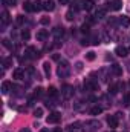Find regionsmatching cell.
Segmentation results:
<instances>
[{
	"label": "cell",
	"mask_w": 130,
	"mask_h": 132,
	"mask_svg": "<svg viewBox=\"0 0 130 132\" xmlns=\"http://www.w3.org/2000/svg\"><path fill=\"white\" fill-rule=\"evenodd\" d=\"M118 91H119V85H112V86L109 88V92H110V94H113V95H115V94H118Z\"/></svg>",
	"instance_id": "cell-19"
},
{
	"label": "cell",
	"mask_w": 130,
	"mask_h": 132,
	"mask_svg": "<svg viewBox=\"0 0 130 132\" xmlns=\"http://www.w3.org/2000/svg\"><path fill=\"white\" fill-rule=\"evenodd\" d=\"M103 112V108L101 106H94V108H90V115H99Z\"/></svg>",
	"instance_id": "cell-17"
},
{
	"label": "cell",
	"mask_w": 130,
	"mask_h": 132,
	"mask_svg": "<svg viewBox=\"0 0 130 132\" xmlns=\"http://www.w3.org/2000/svg\"><path fill=\"white\" fill-rule=\"evenodd\" d=\"M57 72H58L60 77H66V75L69 74V63L64 62V60L60 62V66H58V71H57Z\"/></svg>",
	"instance_id": "cell-3"
},
{
	"label": "cell",
	"mask_w": 130,
	"mask_h": 132,
	"mask_svg": "<svg viewBox=\"0 0 130 132\" xmlns=\"http://www.w3.org/2000/svg\"><path fill=\"white\" fill-rule=\"evenodd\" d=\"M109 8L112 11H119L123 8V3H121V0H110L109 2Z\"/></svg>",
	"instance_id": "cell-5"
},
{
	"label": "cell",
	"mask_w": 130,
	"mask_h": 132,
	"mask_svg": "<svg viewBox=\"0 0 130 132\" xmlns=\"http://www.w3.org/2000/svg\"><path fill=\"white\" fill-rule=\"evenodd\" d=\"M129 52H130V49H129Z\"/></svg>",
	"instance_id": "cell-41"
},
{
	"label": "cell",
	"mask_w": 130,
	"mask_h": 132,
	"mask_svg": "<svg viewBox=\"0 0 130 132\" xmlns=\"http://www.w3.org/2000/svg\"><path fill=\"white\" fill-rule=\"evenodd\" d=\"M2 43H3V46H5V48H8V49H11V51H12V45H11V42H9L8 38H3V40H2Z\"/></svg>",
	"instance_id": "cell-25"
},
{
	"label": "cell",
	"mask_w": 130,
	"mask_h": 132,
	"mask_svg": "<svg viewBox=\"0 0 130 132\" xmlns=\"http://www.w3.org/2000/svg\"><path fill=\"white\" fill-rule=\"evenodd\" d=\"M61 94H63V97H64L66 100H70L73 97V88H72L70 85H64L63 89H61Z\"/></svg>",
	"instance_id": "cell-4"
},
{
	"label": "cell",
	"mask_w": 130,
	"mask_h": 132,
	"mask_svg": "<svg viewBox=\"0 0 130 132\" xmlns=\"http://www.w3.org/2000/svg\"><path fill=\"white\" fill-rule=\"evenodd\" d=\"M2 23L3 25H8L9 23V14H8V11H3L2 12Z\"/></svg>",
	"instance_id": "cell-18"
},
{
	"label": "cell",
	"mask_w": 130,
	"mask_h": 132,
	"mask_svg": "<svg viewBox=\"0 0 130 132\" xmlns=\"http://www.w3.org/2000/svg\"><path fill=\"white\" fill-rule=\"evenodd\" d=\"M52 60L58 62V60H60V55H58V54H54V55H52Z\"/></svg>",
	"instance_id": "cell-35"
},
{
	"label": "cell",
	"mask_w": 130,
	"mask_h": 132,
	"mask_svg": "<svg viewBox=\"0 0 130 132\" xmlns=\"http://www.w3.org/2000/svg\"><path fill=\"white\" fill-rule=\"evenodd\" d=\"M119 23H121L124 28H129V26H130V17H127V15H123V17L119 19Z\"/></svg>",
	"instance_id": "cell-15"
},
{
	"label": "cell",
	"mask_w": 130,
	"mask_h": 132,
	"mask_svg": "<svg viewBox=\"0 0 130 132\" xmlns=\"http://www.w3.org/2000/svg\"><path fill=\"white\" fill-rule=\"evenodd\" d=\"M81 8H83V9H86V11H90V9L94 8V0H83Z\"/></svg>",
	"instance_id": "cell-12"
},
{
	"label": "cell",
	"mask_w": 130,
	"mask_h": 132,
	"mask_svg": "<svg viewBox=\"0 0 130 132\" xmlns=\"http://www.w3.org/2000/svg\"><path fill=\"white\" fill-rule=\"evenodd\" d=\"M41 54L34 48V46H28L26 48V51H25V57H28V59H38Z\"/></svg>",
	"instance_id": "cell-2"
},
{
	"label": "cell",
	"mask_w": 130,
	"mask_h": 132,
	"mask_svg": "<svg viewBox=\"0 0 130 132\" xmlns=\"http://www.w3.org/2000/svg\"><path fill=\"white\" fill-rule=\"evenodd\" d=\"M60 120H61V114H60V112H51V114L48 115V118H46L48 125H57Z\"/></svg>",
	"instance_id": "cell-1"
},
{
	"label": "cell",
	"mask_w": 130,
	"mask_h": 132,
	"mask_svg": "<svg viewBox=\"0 0 130 132\" xmlns=\"http://www.w3.org/2000/svg\"><path fill=\"white\" fill-rule=\"evenodd\" d=\"M43 94V89L41 88H38V89H35V92H34V97H40Z\"/></svg>",
	"instance_id": "cell-34"
},
{
	"label": "cell",
	"mask_w": 130,
	"mask_h": 132,
	"mask_svg": "<svg viewBox=\"0 0 130 132\" xmlns=\"http://www.w3.org/2000/svg\"><path fill=\"white\" fill-rule=\"evenodd\" d=\"M77 71H81V69H83V63H77Z\"/></svg>",
	"instance_id": "cell-36"
},
{
	"label": "cell",
	"mask_w": 130,
	"mask_h": 132,
	"mask_svg": "<svg viewBox=\"0 0 130 132\" xmlns=\"http://www.w3.org/2000/svg\"><path fill=\"white\" fill-rule=\"evenodd\" d=\"M2 3H3V5H6V6H15L17 0H2Z\"/></svg>",
	"instance_id": "cell-26"
},
{
	"label": "cell",
	"mask_w": 130,
	"mask_h": 132,
	"mask_svg": "<svg viewBox=\"0 0 130 132\" xmlns=\"http://www.w3.org/2000/svg\"><path fill=\"white\" fill-rule=\"evenodd\" d=\"M127 52H129V49H126L124 46H118V48L115 49V54H116L118 57H126Z\"/></svg>",
	"instance_id": "cell-10"
},
{
	"label": "cell",
	"mask_w": 130,
	"mask_h": 132,
	"mask_svg": "<svg viewBox=\"0 0 130 132\" xmlns=\"http://www.w3.org/2000/svg\"><path fill=\"white\" fill-rule=\"evenodd\" d=\"M12 78H15V80H23V78H25V71H23L22 68L14 69V72H12Z\"/></svg>",
	"instance_id": "cell-7"
},
{
	"label": "cell",
	"mask_w": 130,
	"mask_h": 132,
	"mask_svg": "<svg viewBox=\"0 0 130 132\" xmlns=\"http://www.w3.org/2000/svg\"><path fill=\"white\" fill-rule=\"evenodd\" d=\"M66 19H67L69 22H72V20H73V11H67V12H66Z\"/></svg>",
	"instance_id": "cell-29"
},
{
	"label": "cell",
	"mask_w": 130,
	"mask_h": 132,
	"mask_svg": "<svg viewBox=\"0 0 130 132\" xmlns=\"http://www.w3.org/2000/svg\"><path fill=\"white\" fill-rule=\"evenodd\" d=\"M43 69H44V74H46V75H49V74H51V66H49V63H48V62L43 65Z\"/></svg>",
	"instance_id": "cell-27"
},
{
	"label": "cell",
	"mask_w": 130,
	"mask_h": 132,
	"mask_svg": "<svg viewBox=\"0 0 130 132\" xmlns=\"http://www.w3.org/2000/svg\"><path fill=\"white\" fill-rule=\"evenodd\" d=\"M40 132H49V131H48V129L44 128V129H41V131H40Z\"/></svg>",
	"instance_id": "cell-40"
},
{
	"label": "cell",
	"mask_w": 130,
	"mask_h": 132,
	"mask_svg": "<svg viewBox=\"0 0 130 132\" xmlns=\"http://www.w3.org/2000/svg\"><path fill=\"white\" fill-rule=\"evenodd\" d=\"M48 35H49V32H48L46 29H40V31L37 32V40H38V42H43V40L48 38Z\"/></svg>",
	"instance_id": "cell-11"
},
{
	"label": "cell",
	"mask_w": 130,
	"mask_h": 132,
	"mask_svg": "<svg viewBox=\"0 0 130 132\" xmlns=\"http://www.w3.org/2000/svg\"><path fill=\"white\" fill-rule=\"evenodd\" d=\"M43 9H44V11H54V9H55V3H54L52 0H46V2L43 3Z\"/></svg>",
	"instance_id": "cell-9"
},
{
	"label": "cell",
	"mask_w": 130,
	"mask_h": 132,
	"mask_svg": "<svg viewBox=\"0 0 130 132\" xmlns=\"http://www.w3.org/2000/svg\"><path fill=\"white\" fill-rule=\"evenodd\" d=\"M52 34L55 35V38H60V37H63V34H64V28H60V26H57V28L52 31Z\"/></svg>",
	"instance_id": "cell-14"
},
{
	"label": "cell",
	"mask_w": 130,
	"mask_h": 132,
	"mask_svg": "<svg viewBox=\"0 0 130 132\" xmlns=\"http://www.w3.org/2000/svg\"><path fill=\"white\" fill-rule=\"evenodd\" d=\"M11 89H12V83H9V81H3V83H2V94H3V95L9 94Z\"/></svg>",
	"instance_id": "cell-8"
},
{
	"label": "cell",
	"mask_w": 130,
	"mask_h": 132,
	"mask_svg": "<svg viewBox=\"0 0 130 132\" xmlns=\"http://www.w3.org/2000/svg\"><path fill=\"white\" fill-rule=\"evenodd\" d=\"M81 32H84V34H89V25H86V23H84V25L81 26Z\"/></svg>",
	"instance_id": "cell-32"
},
{
	"label": "cell",
	"mask_w": 130,
	"mask_h": 132,
	"mask_svg": "<svg viewBox=\"0 0 130 132\" xmlns=\"http://www.w3.org/2000/svg\"><path fill=\"white\" fill-rule=\"evenodd\" d=\"M49 22H51V20H49V17H43V19L40 20V23H41V25H49Z\"/></svg>",
	"instance_id": "cell-33"
},
{
	"label": "cell",
	"mask_w": 130,
	"mask_h": 132,
	"mask_svg": "<svg viewBox=\"0 0 130 132\" xmlns=\"http://www.w3.org/2000/svg\"><path fill=\"white\" fill-rule=\"evenodd\" d=\"M34 117H35V118H41V117H43V108H37V109L34 111Z\"/></svg>",
	"instance_id": "cell-21"
},
{
	"label": "cell",
	"mask_w": 130,
	"mask_h": 132,
	"mask_svg": "<svg viewBox=\"0 0 130 132\" xmlns=\"http://www.w3.org/2000/svg\"><path fill=\"white\" fill-rule=\"evenodd\" d=\"M48 94H49V97H57V94H58V92H57V88H55V86H51V88L48 89Z\"/></svg>",
	"instance_id": "cell-20"
},
{
	"label": "cell",
	"mask_w": 130,
	"mask_h": 132,
	"mask_svg": "<svg viewBox=\"0 0 130 132\" xmlns=\"http://www.w3.org/2000/svg\"><path fill=\"white\" fill-rule=\"evenodd\" d=\"M11 65H12V59H11V57H8V59H5V60H3V68H5V69H6V68H9Z\"/></svg>",
	"instance_id": "cell-24"
},
{
	"label": "cell",
	"mask_w": 130,
	"mask_h": 132,
	"mask_svg": "<svg viewBox=\"0 0 130 132\" xmlns=\"http://www.w3.org/2000/svg\"><path fill=\"white\" fill-rule=\"evenodd\" d=\"M110 69H112V72H113L115 75H118V77L123 75V68H121L119 65H112L110 66Z\"/></svg>",
	"instance_id": "cell-13"
},
{
	"label": "cell",
	"mask_w": 130,
	"mask_h": 132,
	"mask_svg": "<svg viewBox=\"0 0 130 132\" xmlns=\"http://www.w3.org/2000/svg\"><path fill=\"white\" fill-rule=\"evenodd\" d=\"M23 8H25V11H28V12H35V8H34V3H31V2H25V5H23Z\"/></svg>",
	"instance_id": "cell-16"
},
{
	"label": "cell",
	"mask_w": 130,
	"mask_h": 132,
	"mask_svg": "<svg viewBox=\"0 0 130 132\" xmlns=\"http://www.w3.org/2000/svg\"><path fill=\"white\" fill-rule=\"evenodd\" d=\"M25 20H26V19H25L23 15H17V19H15L17 25H23V23H25Z\"/></svg>",
	"instance_id": "cell-28"
},
{
	"label": "cell",
	"mask_w": 130,
	"mask_h": 132,
	"mask_svg": "<svg viewBox=\"0 0 130 132\" xmlns=\"http://www.w3.org/2000/svg\"><path fill=\"white\" fill-rule=\"evenodd\" d=\"M95 57H97V55H95V52H94V51H90V52H87V54H86V60H89V62H94V60H95Z\"/></svg>",
	"instance_id": "cell-23"
},
{
	"label": "cell",
	"mask_w": 130,
	"mask_h": 132,
	"mask_svg": "<svg viewBox=\"0 0 130 132\" xmlns=\"http://www.w3.org/2000/svg\"><path fill=\"white\" fill-rule=\"evenodd\" d=\"M60 3L61 5H66V3H69V0H60Z\"/></svg>",
	"instance_id": "cell-37"
},
{
	"label": "cell",
	"mask_w": 130,
	"mask_h": 132,
	"mask_svg": "<svg viewBox=\"0 0 130 132\" xmlns=\"http://www.w3.org/2000/svg\"><path fill=\"white\" fill-rule=\"evenodd\" d=\"M20 132H31V131H29V129H26V128H25V129H20Z\"/></svg>",
	"instance_id": "cell-38"
},
{
	"label": "cell",
	"mask_w": 130,
	"mask_h": 132,
	"mask_svg": "<svg viewBox=\"0 0 130 132\" xmlns=\"http://www.w3.org/2000/svg\"><path fill=\"white\" fill-rule=\"evenodd\" d=\"M29 37H31L29 31H23V32H22V38H23V40H29Z\"/></svg>",
	"instance_id": "cell-30"
},
{
	"label": "cell",
	"mask_w": 130,
	"mask_h": 132,
	"mask_svg": "<svg viewBox=\"0 0 130 132\" xmlns=\"http://www.w3.org/2000/svg\"><path fill=\"white\" fill-rule=\"evenodd\" d=\"M118 117L116 115H110V117H107V125H109V128H112V129H115V128H118Z\"/></svg>",
	"instance_id": "cell-6"
},
{
	"label": "cell",
	"mask_w": 130,
	"mask_h": 132,
	"mask_svg": "<svg viewBox=\"0 0 130 132\" xmlns=\"http://www.w3.org/2000/svg\"><path fill=\"white\" fill-rule=\"evenodd\" d=\"M95 17H97V19H104V17H106V9H103V8L98 9L97 14H95Z\"/></svg>",
	"instance_id": "cell-22"
},
{
	"label": "cell",
	"mask_w": 130,
	"mask_h": 132,
	"mask_svg": "<svg viewBox=\"0 0 130 132\" xmlns=\"http://www.w3.org/2000/svg\"><path fill=\"white\" fill-rule=\"evenodd\" d=\"M54 132H63V131H61L60 128H57V129H54Z\"/></svg>",
	"instance_id": "cell-39"
},
{
	"label": "cell",
	"mask_w": 130,
	"mask_h": 132,
	"mask_svg": "<svg viewBox=\"0 0 130 132\" xmlns=\"http://www.w3.org/2000/svg\"><path fill=\"white\" fill-rule=\"evenodd\" d=\"M124 104L126 106H130V94H126L124 95Z\"/></svg>",
	"instance_id": "cell-31"
}]
</instances>
